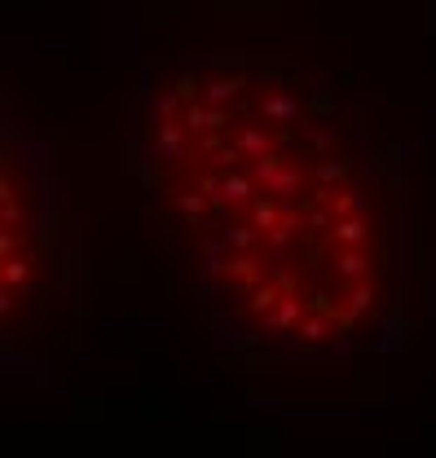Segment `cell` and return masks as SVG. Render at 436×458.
Returning <instances> with one entry per match:
<instances>
[{"instance_id": "6da1fadb", "label": "cell", "mask_w": 436, "mask_h": 458, "mask_svg": "<svg viewBox=\"0 0 436 458\" xmlns=\"http://www.w3.org/2000/svg\"><path fill=\"white\" fill-rule=\"evenodd\" d=\"M120 155L167 277L233 353L344 366L406 335V163L348 89L274 53H181L124 93Z\"/></svg>"}, {"instance_id": "7a4b0ae2", "label": "cell", "mask_w": 436, "mask_h": 458, "mask_svg": "<svg viewBox=\"0 0 436 458\" xmlns=\"http://www.w3.org/2000/svg\"><path fill=\"white\" fill-rule=\"evenodd\" d=\"M79 225L66 207L53 145L27 119H5V335L53 322L79 300Z\"/></svg>"}]
</instances>
